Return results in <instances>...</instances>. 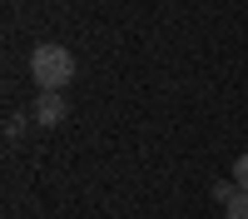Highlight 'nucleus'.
<instances>
[{"mask_svg": "<svg viewBox=\"0 0 248 219\" xmlns=\"http://www.w3.org/2000/svg\"><path fill=\"white\" fill-rule=\"evenodd\" d=\"M30 80L40 90H65L70 80H75V55H70V45H55V40H45V45H35L30 50Z\"/></svg>", "mask_w": 248, "mask_h": 219, "instance_id": "obj_1", "label": "nucleus"}, {"mask_svg": "<svg viewBox=\"0 0 248 219\" xmlns=\"http://www.w3.org/2000/svg\"><path fill=\"white\" fill-rule=\"evenodd\" d=\"M65 115H70V105H65V95H40V105H35V119H40V125H45V130H55V125H65Z\"/></svg>", "mask_w": 248, "mask_h": 219, "instance_id": "obj_2", "label": "nucleus"}, {"mask_svg": "<svg viewBox=\"0 0 248 219\" xmlns=\"http://www.w3.org/2000/svg\"><path fill=\"white\" fill-rule=\"evenodd\" d=\"M238 194H243V189L233 185V179H218V185H214V199H218V204H233Z\"/></svg>", "mask_w": 248, "mask_h": 219, "instance_id": "obj_3", "label": "nucleus"}, {"mask_svg": "<svg viewBox=\"0 0 248 219\" xmlns=\"http://www.w3.org/2000/svg\"><path fill=\"white\" fill-rule=\"evenodd\" d=\"M233 185H238V189L248 194V150H243V154L233 159Z\"/></svg>", "mask_w": 248, "mask_h": 219, "instance_id": "obj_4", "label": "nucleus"}, {"mask_svg": "<svg viewBox=\"0 0 248 219\" xmlns=\"http://www.w3.org/2000/svg\"><path fill=\"white\" fill-rule=\"evenodd\" d=\"M223 219H248V194H238L233 204H223Z\"/></svg>", "mask_w": 248, "mask_h": 219, "instance_id": "obj_5", "label": "nucleus"}, {"mask_svg": "<svg viewBox=\"0 0 248 219\" xmlns=\"http://www.w3.org/2000/svg\"><path fill=\"white\" fill-rule=\"evenodd\" d=\"M20 135H25V115H10V119H5V139H10V145H15Z\"/></svg>", "mask_w": 248, "mask_h": 219, "instance_id": "obj_6", "label": "nucleus"}]
</instances>
